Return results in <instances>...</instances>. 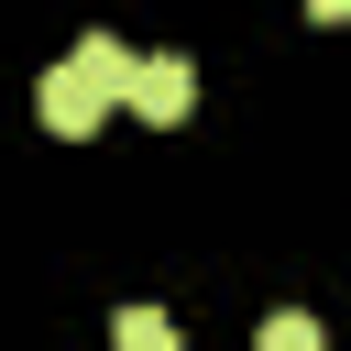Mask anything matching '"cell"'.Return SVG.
I'll use <instances>...</instances> for the list:
<instances>
[{
	"label": "cell",
	"instance_id": "3957f363",
	"mask_svg": "<svg viewBox=\"0 0 351 351\" xmlns=\"http://www.w3.org/2000/svg\"><path fill=\"white\" fill-rule=\"evenodd\" d=\"M77 66H88V77H99V88H110V99H121V88H132V66H143V55H132V44H121V33H88V44H77Z\"/></svg>",
	"mask_w": 351,
	"mask_h": 351
},
{
	"label": "cell",
	"instance_id": "7a4b0ae2",
	"mask_svg": "<svg viewBox=\"0 0 351 351\" xmlns=\"http://www.w3.org/2000/svg\"><path fill=\"white\" fill-rule=\"evenodd\" d=\"M33 110H44V132H66V143H77V132H99V110H110V88H99V77H88V66L66 55V66H55L44 88H33Z\"/></svg>",
	"mask_w": 351,
	"mask_h": 351
},
{
	"label": "cell",
	"instance_id": "6da1fadb",
	"mask_svg": "<svg viewBox=\"0 0 351 351\" xmlns=\"http://www.w3.org/2000/svg\"><path fill=\"white\" fill-rule=\"evenodd\" d=\"M121 99H132V110H143V121H154V132H176V121H186V110H197V66H186V55H143V66H132V88H121Z\"/></svg>",
	"mask_w": 351,
	"mask_h": 351
},
{
	"label": "cell",
	"instance_id": "5b68a950",
	"mask_svg": "<svg viewBox=\"0 0 351 351\" xmlns=\"http://www.w3.org/2000/svg\"><path fill=\"white\" fill-rule=\"evenodd\" d=\"M252 351H329V340H318V318H307V307H274V318L252 329Z\"/></svg>",
	"mask_w": 351,
	"mask_h": 351
},
{
	"label": "cell",
	"instance_id": "277c9868",
	"mask_svg": "<svg viewBox=\"0 0 351 351\" xmlns=\"http://www.w3.org/2000/svg\"><path fill=\"white\" fill-rule=\"evenodd\" d=\"M110 351H176V318L165 307H121L110 318Z\"/></svg>",
	"mask_w": 351,
	"mask_h": 351
},
{
	"label": "cell",
	"instance_id": "8992f818",
	"mask_svg": "<svg viewBox=\"0 0 351 351\" xmlns=\"http://www.w3.org/2000/svg\"><path fill=\"white\" fill-rule=\"evenodd\" d=\"M307 22H351V0H307Z\"/></svg>",
	"mask_w": 351,
	"mask_h": 351
}]
</instances>
